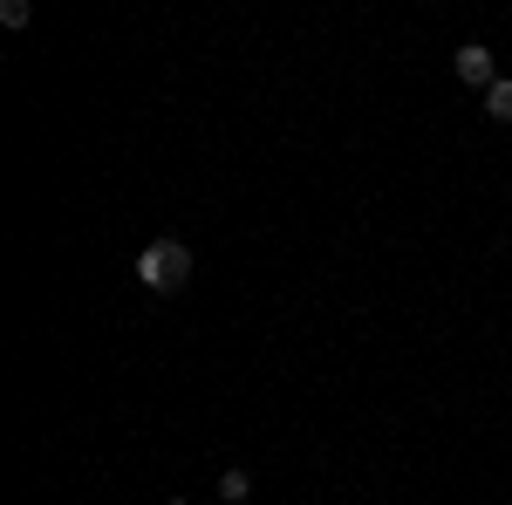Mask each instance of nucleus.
<instances>
[{"instance_id":"5","label":"nucleus","mask_w":512,"mask_h":505,"mask_svg":"<svg viewBox=\"0 0 512 505\" xmlns=\"http://www.w3.org/2000/svg\"><path fill=\"white\" fill-rule=\"evenodd\" d=\"M28 21H35L28 0H0V28H28Z\"/></svg>"},{"instance_id":"4","label":"nucleus","mask_w":512,"mask_h":505,"mask_svg":"<svg viewBox=\"0 0 512 505\" xmlns=\"http://www.w3.org/2000/svg\"><path fill=\"white\" fill-rule=\"evenodd\" d=\"M219 499H226V505H246V499H253V478H246V471H219Z\"/></svg>"},{"instance_id":"1","label":"nucleus","mask_w":512,"mask_h":505,"mask_svg":"<svg viewBox=\"0 0 512 505\" xmlns=\"http://www.w3.org/2000/svg\"><path fill=\"white\" fill-rule=\"evenodd\" d=\"M192 267H198V260H192L185 239H151V246L137 253V280H144L151 294H178V287L192 280Z\"/></svg>"},{"instance_id":"3","label":"nucleus","mask_w":512,"mask_h":505,"mask_svg":"<svg viewBox=\"0 0 512 505\" xmlns=\"http://www.w3.org/2000/svg\"><path fill=\"white\" fill-rule=\"evenodd\" d=\"M485 117H492V123H512V76H499L492 89H485Z\"/></svg>"},{"instance_id":"6","label":"nucleus","mask_w":512,"mask_h":505,"mask_svg":"<svg viewBox=\"0 0 512 505\" xmlns=\"http://www.w3.org/2000/svg\"><path fill=\"white\" fill-rule=\"evenodd\" d=\"M164 505H192V499H164Z\"/></svg>"},{"instance_id":"2","label":"nucleus","mask_w":512,"mask_h":505,"mask_svg":"<svg viewBox=\"0 0 512 505\" xmlns=\"http://www.w3.org/2000/svg\"><path fill=\"white\" fill-rule=\"evenodd\" d=\"M451 69H458V82H472V89H492V82H499V62H492L485 41H465V48L451 55Z\"/></svg>"}]
</instances>
